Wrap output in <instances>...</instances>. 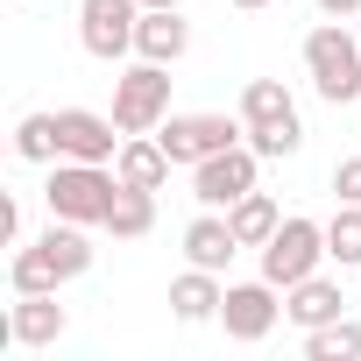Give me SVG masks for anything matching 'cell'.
Segmentation results:
<instances>
[{
    "instance_id": "obj_1",
    "label": "cell",
    "mask_w": 361,
    "mask_h": 361,
    "mask_svg": "<svg viewBox=\"0 0 361 361\" xmlns=\"http://www.w3.org/2000/svg\"><path fill=\"white\" fill-rule=\"evenodd\" d=\"M114 199H121V177H114V163H71V156H57V163H50V185H43V206H50V220L106 227Z\"/></svg>"
},
{
    "instance_id": "obj_2",
    "label": "cell",
    "mask_w": 361,
    "mask_h": 361,
    "mask_svg": "<svg viewBox=\"0 0 361 361\" xmlns=\"http://www.w3.org/2000/svg\"><path fill=\"white\" fill-rule=\"evenodd\" d=\"M241 128H248V149L262 163L305 149V121H298V99H290L283 78H248L241 85Z\"/></svg>"
},
{
    "instance_id": "obj_3",
    "label": "cell",
    "mask_w": 361,
    "mask_h": 361,
    "mask_svg": "<svg viewBox=\"0 0 361 361\" xmlns=\"http://www.w3.org/2000/svg\"><path fill=\"white\" fill-rule=\"evenodd\" d=\"M305 71L326 106H361V36H347L333 15L305 36Z\"/></svg>"
},
{
    "instance_id": "obj_4",
    "label": "cell",
    "mask_w": 361,
    "mask_h": 361,
    "mask_svg": "<svg viewBox=\"0 0 361 361\" xmlns=\"http://www.w3.org/2000/svg\"><path fill=\"white\" fill-rule=\"evenodd\" d=\"M114 121H121V135H156L170 121V64L135 57L114 78Z\"/></svg>"
},
{
    "instance_id": "obj_5",
    "label": "cell",
    "mask_w": 361,
    "mask_h": 361,
    "mask_svg": "<svg viewBox=\"0 0 361 361\" xmlns=\"http://www.w3.org/2000/svg\"><path fill=\"white\" fill-rule=\"evenodd\" d=\"M319 262H326V227L305 220V213H283V227L262 241V276H269L276 290H290V283L319 276Z\"/></svg>"
},
{
    "instance_id": "obj_6",
    "label": "cell",
    "mask_w": 361,
    "mask_h": 361,
    "mask_svg": "<svg viewBox=\"0 0 361 361\" xmlns=\"http://www.w3.org/2000/svg\"><path fill=\"white\" fill-rule=\"evenodd\" d=\"M248 128H241V114H170L163 128H156V142H163V156L177 163V170H192V163H206V156H220V149H234Z\"/></svg>"
},
{
    "instance_id": "obj_7",
    "label": "cell",
    "mask_w": 361,
    "mask_h": 361,
    "mask_svg": "<svg viewBox=\"0 0 361 361\" xmlns=\"http://www.w3.org/2000/svg\"><path fill=\"white\" fill-rule=\"evenodd\" d=\"M135 22H142V0H78V43L99 64L135 57Z\"/></svg>"
},
{
    "instance_id": "obj_8",
    "label": "cell",
    "mask_w": 361,
    "mask_h": 361,
    "mask_svg": "<svg viewBox=\"0 0 361 361\" xmlns=\"http://www.w3.org/2000/svg\"><path fill=\"white\" fill-rule=\"evenodd\" d=\"M255 170H262V156H255L248 142H234V149H220V156L192 163V199H199V206H213V213H227L234 199H248V192H255Z\"/></svg>"
},
{
    "instance_id": "obj_9",
    "label": "cell",
    "mask_w": 361,
    "mask_h": 361,
    "mask_svg": "<svg viewBox=\"0 0 361 361\" xmlns=\"http://www.w3.org/2000/svg\"><path fill=\"white\" fill-rule=\"evenodd\" d=\"M276 319H283V290H276L269 276H255V283H227V298H220V326H227V340L255 347V340L276 333Z\"/></svg>"
},
{
    "instance_id": "obj_10",
    "label": "cell",
    "mask_w": 361,
    "mask_h": 361,
    "mask_svg": "<svg viewBox=\"0 0 361 361\" xmlns=\"http://www.w3.org/2000/svg\"><path fill=\"white\" fill-rule=\"evenodd\" d=\"M57 142L71 163H114L121 156V121L114 114H92V106H57Z\"/></svg>"
},
{
    "instance_id": "obj_11",
    "label": "cell",
    "mask_w": 361,
    "mask_h": 361,
    "mask_svg": "<svg viewBox=\"0 0 361 361\" xmlns=\"http://www.w3.org/2000/svg\"><path fill=\"white\" fill-rule=\"evenodd\" d=\"M71 326V312L57 305V290H15V312H8V340L15 347H57Z\"/></svg>"
},
{
    "instance_id": "obj_12",
    "label": "cell",
    "mask_w": 361,
    "mask_h": 361,
    "mask_svg": "<svg viewBox=\"0 0 361 361\" xmlns=\"http://www.w3.org/2000/svg\"><path fill=\"white\" fill-rule=\"evenodd\" d=\"M192 50V22H185V8H142V22H135V57H149V64H177Z\"/></svg>"
},
{
    "instance_id": "obj_13",
    "label": "cell",
    "mask_w": 361,
    "mask_h": 361,
    "mask_svg": "<svg viewBox=\"0 0 361 361\" xmlns=\"http://www.w3.org/2000/svg\"><path fill=\"white\" fill-rule=\"evenodd\" d=\"M234 255H241L234 220H227V213H213V206H199V220L185 227V262H199V269H227Z\"/></svg>"
},
{
    "instance_id": "obj_14",
    "label": "cell",
    "mask_w": 361,
    "mask_h": 361,
    "mask_svg": "<svg viewBox=\"0 0 361 361\" xmlns=\"http://www.w3.org/2000/svg\"><path fill=\"white\" fill-rule=\"evenodd\" d=\"M170 156H163V142L156 135H128L121 142V156H114V177H121V185H135V192H163L170 185Z\"/></svg>"
},
{
    "instance_id": "obj_15",
    "label": "cell",
    "mask_w": 361,
    "mask_h": 361,
    "mask_svg": "<svg viewBox=\"0 0 361 361\" xmlns=\"http://www.w3.org/2000/svg\"><path fill=\"white\" fill-rule=\"evenodd\" d=\"M220 298H227L220 269H199V262H192L185 276L170 283V312L185 319V326H213V319H220Z\"/></svg>"
},
{
    "instance_id": "obj_16",
    "label": "cell",
    "mask_w": 361,
    "mask_h": 361,
    "mask_svg": "<svg viewBox=\"0 0 361 361\" xmlns=\"http://www.w3.org/2000/svg\"><path fill=\"white\" fill-rule=\"evenodd\" d=\"M340 305H347V298H340V283H333V276H305V283H290V290H283V319H290L298 333L333 326V319H340Z\"/></svg>"
},
{
    "instance_id": "obj_17",
    "label": "cell",
    "mask_w": 361,
    "mask_h": 361,
    "mask_svg": "<svg viewBox=\"0 0 361 361\" xmlns=\"http://www.w3.org/2000/svg\"><path fill=\"white\" fill-rule=\"evenodd\" d=\"M36 248L50 255V269H57L64 283L92 269V241H85V227H78V220H50V227L36 234Z\"/></svg>"
},
{
    "instance_id": "obj_18",
    "label": "cell",
    "mask_w": 361,
    "mask_h": 361,
    "mask_svg": "<svg viewBox=\"0 0 361 361\" xmlns=\"http://www.w3.org/2000/svg\"><path fill=\"white\" fill-rule=\"evenodd\" d=\"M227 220H234V234H241V248H262V241H269V234L283 227V213H276V199H269L262 185H255L248 199H234V206H227Z\"/></svg>"
},
{
    "instance_id": "obj_19",
    "label": "cell",
    "mask_w": 361,
    "mask_h": 361,
    "mask_svg": "<svg viewBox=\"0 0 361 361\" xmlns=\"http://www.w3.org/2000/svg\"><path fill=\"white\" fill-rule=\"evenodd\" d=\"M149 227H156V192L121 185V199H114V213H106V234H114V241H142Z\"/></svg>"
},
{
    "instance_id": "obj_20",
    "label": "cell",
    "mask_w": 361,
    "mask_h": 361,
    "mask_svg": "<svg viewBox=\"0 0 361 361\" xmlns=\"http://www.w3.org/2000/svg\"><path fill=\"white\" fill-rule=\"evenodd\" d=\"M305 354L312 361H361V319H333V326H312L305 333Z\"/></svg>"
},
{
    "instance_id": "obj_21",
    "label": "cell",
    "mask_w": 361,
    "mask_h": 361,
    "mask_svg": "<svg viewBox=\"0 0 361 361\" xmlns=\"http://www.w3.org/2000/svg\"><path fill=\"white\" fill-rule=\"evenodd\" d=\"M15 156H22V163H57V156H64L57 114H22V121H15Z\"/></svg>"
},
{
    "instance_id": "obj_22",
    "label": "cell",
    "mask_w": 361,
    "mask_h": 361,
    "mask_svg": "<svg viewBox=\"0 0 361 361\" xmlns=\"http://www.w3.org/2000/svg\"><path fill=\"white\" fill-rule=\"evenodd\" d=\"M326 255H333L340 269H361V206L340 199V213L326 220Z\"/></svg>"
},
{
    "instance_id": "obj_23",
    "label": "cell",
    "mask_w": 361,
    "mask_h": 361,
    "mask_svg": "<svg viewBox=\"0 0 361 361\" xmlns=\"http://www.w3.org/2000/svg\"><path fill=\"white\" fill-rule=\"evenodd\" d=\"M8 283H15V290H57L64 276L50 269V255H43L36 241H22V248H15V262H8Z\"/></svg>"
},
{
    "instance_id": "obj_24",
    "label": "cell",
    "mask_w": 361,
    "mask_h": 361,
    "mask_svg": "<svg viewBox=\"0 0 361 361\" xmlns=\"http://www.w3.org/2000/svg\"><path fill=\"white\" fill-rule=\"evenodd\" d=\"M333 199L361 206V156H340V163H333Z\"/></svg>"
},
{
    "instance_id": "obj_25",
    "label": "cell",
    "mask_w": 361,
    "mask_h": 361,
    "mask_svg": "<svg viewBox=\"0 0 361 361\" xmlns=\"http://www.w3.org/2000/svg\"><path fill=\"white\" fill-rule=\"evenodd\" d=\"M319 15H333V22H347V15H361V0H319Z\"/></svg>"
},
{
    "instance_id": "obj_26",
    "label": "cell",
    "mask_w": 361,
    "mask_h": 361,
    "mask_svg": "<svg viewBox=\"0 0 361 361\" xmlns=\"http://www.w3.org/2000/svg\"><path fill=\"white\" fill-rule=\"evenodd\" d=\"M227 8H241V15H262V8H269V0H227Z\"/></svg>"
},
{
    "instance_id": "obj_27",
    "label": "cell",
    "mask_w": 361,
    "mask_h": 361,
    "mask_svg": "<svg viewBox=\"0 0 361 361\" xmlns=\"http://www.w3.org/2000/svg\"><path fill=\"white\" fill-rule=\"evenodd\" d=\"M142 8H185V0H142Z\"/></svg>"
}]
</instances>
